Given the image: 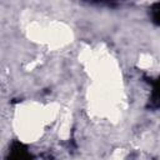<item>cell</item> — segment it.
<instances>
[{
    "label": "cell",
    "mask_w": 160,
    "mask_h": 160,
    "mask_svg": "<svg viewBox=\"0 0 160 160\" xmlns=\"http://www.w3.org/2000/svg\"><path fill=\"white\" fill-rule=\"evenodd\" d=\"M8 160H30V156L21 145H15L9 152Z\"/></svg>",
    "instance_id": "6da1fadb"
},
{
    "label": "cell",
    "mask_w": 160,
    "mask_h": 160,
    "mask_svg": "<svg viewBox=\"0 0 160 160\" xmlns=\"http://www.w3.org/2000/svg\"><path fill=\"white\" fill-rule=\"evenodd\" d=\"M155 20H156V21L160 24V9H159V10L155 12Z\"/></svg>",
    "instance_id": "7a4b0ae2"
}]
</instances>
